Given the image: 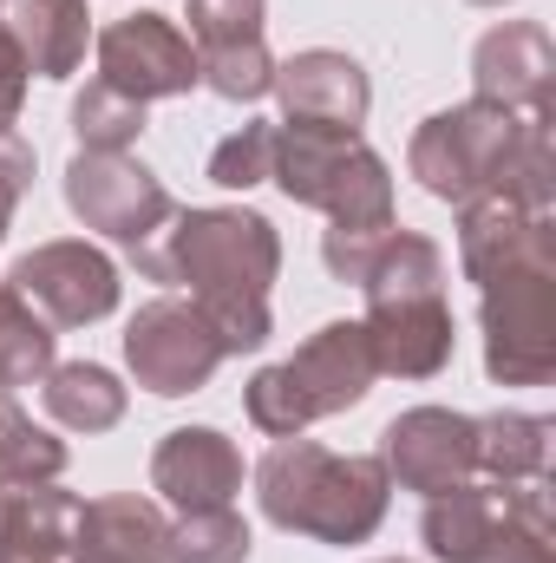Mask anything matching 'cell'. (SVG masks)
<instances>
[{"instance_id": "35", "label": "cell", "mask_w": 556, "mask_h": 563, "mask_svg": "<svg viewBox=\"0 0 556 563\" xmlns=\"http://www.w3.org/2000/svg\"><path fill=\"white\" fill-rule=\"evenodd\" d=\"M471 7H504V0H471Z\"/></svg>"}, {"instance_id": "27", "label": "cell", "mask_w": 556, "mask_h": 563, "mask_svg": "<svg viewBox=\"0 0 556 563\" xmlns=\"http://www.w3.org/2000/svg\"><path fill=\"white\" fill-rule=\"evenodd\" d=\"M249 525L236 518V505H210V511H184L164 538L170 563H249Z\"/></svg>"}, {"instance_id": "15", "label": "cell", "mask_w": 556, "mask_h": 563, "mask_svg": "<svg viewBox=\"0 0 556 563\" xmlns=\"http://www.w3.org/2000/svg\"><path fill=\"white\" fill-rule=\"evenodd\" d=\"M367 347H374V367L393 374V380H432L452 347H458V328H452V308L445 295H407V301H367Z\"/></svg>"}, {"instance_id": "18", "label": "cell", "mask_w": 556, "mask_h": 563, "mask_svg": "<svg viewBox=\"0 0 556 563\" xmlns=\"http://www.w3.org/2000/svg\"><path fill=\"white\" fill-rule=\"evenodd\" d=\"M79 498L53 485H0V563H66Z\"/></svg>"}, {"instance_id": "16", "label": "cell", "mask_w": 556, "mask_h": 563, "mask_svg": "<svg viewBox=\"0 0 556 563\" xmlns=\"http://www.w3.org/2000/svg\"><path fill=\"white\" fill-rule=\"evenodd\" d=\"M0 33L20 46L26 73L73 79L86 66L92 13H86V0H0Z\"/></svg>"}, {"instance_id": "14", "label": "cell", "mask_w": 556, "mask_h": 563, "mask_svg": "<svg viewBox=\"0 0 556 563\" xmlns=\"http://www.w3.org/2000/svg\"><path fill=\"white\" fill-rule=\"evenodd\" d=\"M151 492L170 498L177 511H210V505H236L243 492V452L230 432L216 426H177L157 439L151 452Z\"/></svg>"}, {"instance_id": "5", "label": "cell", "mask_w": 556, "mask_h": 563, "mask_svg": "<svg viewBox=\"0 0 556 563\" xmlns=\"http://www.w3.org/2000/svg\"><path fill=\"white\" fill-rule=\"evenodd\" d=\"M485 374L498 387H544L556 374V263H531L478 288Z\"/></svg>"}, {"instance_id": "32", "label": "cell", "mask_w": 556, "mask_h": 563, "mask_svg": "<svg viewBox=\"0 0 556 563\" xmlns=\"http://www.w3.org/2000/svg\"><path fill=\"white\" fill-rule=\"evenodd\" d=\"M190 46H243V40H263V0H190Z\"/></svg>"}, {"instance_id": "3", "label": "cell", "mask_w": 556, "mask_h": 563, "mask_svg": "<svg viewBox=\"0 0 556 563\" xmlns=\"http://www.w3.org/2000/svg\"><path fill=\"white\" fill-rule=\"evenodd\" d=\"M380 367H374V347H367V328L360 321H327L314 328L288 361L263 367L249 387H243V413L256 432L269 439H294L314 420H334L347 407H360L374 394Z\"/></svg>"}, {"instance_id": "13", "label": "cell", "mask_w": 556, "mask_h": 563, "mask_svg": "<svg viewBox=\"0 0 556 563\" xmlns=\"http://www.w3.org/2000/svg\"><path fill=\"white\" fill-rule=\"evenodd\" d=\"M281 99V125H334V132H360L367 125V106H374V86L360 73L354 53H334V46H308V53H288L276 66Z\"/></svg>"}, {"instance_id": "30", "label": "cell", "mask_w": 556, "mask_h": 563, "mask_svg": "<svg viewBox=\"0 0 556 563\" xmlns=\"http://www.w3.org/2000/svg\"><path fill=\"white\" fill-rule=\"evenodd\" d=\"M197 86H210V92L230 99V106H256V99H269V86H276V59H269L263 40L203 46V53H197Z\"/></svg>"}, {"instance_id": "10", "label": "cell", "mask_w": 556, "mask_h": 563, "mask_svg": "<svg viewBox=\"0 0 556 563\" xmlns=\"http://www.w3.org/2000/svg\"><path fill=\"white\" fill-rule=\"evenodd\" d=\"M380 465L400 492H452L478 472V432H471V413H452V407H407L400 420L380 432Z\"/></svg>"}, {"instance_id": "7", "label": "cell", "mask_w": 556, "mask_h": 563, "mask_svg": "<svg viewBox=\"0 0 556 563\" xmlns=\"http://www.w3.org/2000/svg\"><path fill=\"white\" fill-rule=\"evenodd\" d=\"M230 354L216 347L210 321L197 314V301H177V295H157L144 301L125 328V367L144 394L157 400H184L197 387H210V374L223 367Z\"/></svg>"}, {"instance_id": "12", "label": "cell", "mask_w": 556, "mask_h": 563, "mask_svg": "<svg viewBox=\"0 0 556 563\" xmlns=\"http://www.w3.org/2000/svg\"><path fill=\"white\" fill-rule=\"evenodd\" d=\"M531 263H556V223L551 210H524L511 197H471L458 203V269L465 282H498Z\"/></svg>"}, {"instance_id": "9", "label": "cell", "mask_w": 556, "mask_h": 563, "mask_svg": "<svg viewBox=\"0 0 556 563\" xmlns=\"http://www.w3.org/2000/svg\"><path fill=\"white\" fill-rule=\"evenodd\" d=\"M99 79L125 99H177L197 86V46L164 13H125L99 33Z\"/></svg>"}, {"instance_id": "1", "label": "cell", "mask_w": 556, "mask_h": 563, "mask_svg": "<svg viewBox=\"0 0 556 563\" xmlns=\"http://www.w3.org/2000/svg\"><path fill=\"white\" fill-rule=\"evenodd\" d=\"M132 263L151 282H184L223 354H256L276 334L269 288L281 276V236L263 210H170Z\"/></svg>"}, {"instance_id": "23", "label": "cell", "mask_w": 556, "mask_h": 563, "mask_svg": "<svg viewBox=\"0 0 556 563\" xmlns=\"http://www.w3.org/2000/svg\"><path fill=\"white\" fill-rule=\"evenodd\" d=\"M321 210H327L334 230H393V170H387V157L374 144H354V157L341 164Z\"/></svg>"}, {"instance_id": "21", "label": "cell", "mask_w": 556, "mask_h": 563, "mask_svg": "<svg viewBox=\"0 0 556 563\" xmlns=\"http://www.w3.org/2000/svg\"><path fill=\"white\" fill-rule=\"evenodd\" d=\"M40 400H46V413L66 432H86V439L112 432V426L125 420V387L99 361H53V374L40 380Z\"/></svg>"}, {"instance_id": "26", "label": "cell", "mask_w": 556, "mask_h": 563, "mask_svg": "<svg viewBox=\"0 0 556 563\" xmlns=\"http://www.w3.org/2000/svg\"><path fill=\"white\" fill-rule=\"evenodd\" d=\"M66 472V439L20 413L13 394H0V485H53Z\"/></svg>"}, {"instance_id": "20", "label": "cell", "mask_w": 556, "mask_h": 563, "mask_svg": "<svg viewBox=\"0 0 556 563\" xmlns=\"http://www.w3.org/2000/svg\"><path fill=\"white\" fill-rule=\"evenodd\" d=\"M360 132H334V125H276V157H269V184H281L288 203L321 210L341 164L354 157Z\"/></svg>"}, {"instance_id": "2", "label": "cell", "mask_w": 556, "mask_h": 563, "mask_svg": "<svg viewBox=\"0 0 556 563\" xmlns=\"http://www.w3.org/2000/svg\"><path fill=\"white\" fill-rule=\"evenodd\" d=\"M256 505L276 531L314 538V544H367L387 525L393 478L380 452H327L314 439H276L256 459Z\"/></svg>"}, {"instance_id": "33", "label": "cell", "mask_w": 556, "mask_h": 563, "mask_svg": "<svg viewBox=\"0 0 556 563\" xmlns=\"http://www.w3.org/2000/svg\"><path fill=\"white\" fill-rule=\"evenodd\" d=\"M26 190H33V144L20 132H0V243H7V223Z\"/></svg>"}, {"instance_id": "11", "label": "cell", "mask_w": 556, "mask_h": 563, "mask_svg": "<svg viewBox=\"0 0 556 563\" xmlns=\"http://www.w3.org/2000/svg\"><path fill=\"white\" fill-rule=\"evenodd\" d=\"M556 92V46L537 20H504L471 46V99L524 112V119H551Z\"/></svg>"}, {"instance_id": "8", "label": "cell", "mask_w": 556, "mask_h": 563, "mask_svg": "<svg viewBox=\"0 0 556 563\" xmlns=\"http://www.w3.org/2000/svg\"><path fill=\"white\" fill-rule=\"evenodd\" d=\"M7 288L46 321V328H86V321H105L119 308V263L79 236H59V243H40L26 250L13 269H7Z\"/></svg>"}, {"instance_id": "34", "label": "cell", "mask_w": 556, "mask_h": 563, "mask_svg": "<svg viewBox=\"0 0 556 563\" xmlns=\"http://www.w3.org/2000/svg\"><path fill=\"white\" fill-rule=\"evenodd\" d=\"M26 59H20V46L0 33V132H13V119H20V106H26Z\"/></svg>"}, {"instance_id": "6", "label": "cell", "mask_w": 556, "mask_h": 563, "mask_svg": "<svg viewBox=\"0 0 556 563\" xmlns=\"http://www.w3.org/2000/svg\"><path fill=\"white\" fill-rule=\"evenodd\" d=\"M66 210L86 230L112 236L119 250H138L170 223L177 203H170L164 177L144 170L132 151H73V164H66Z\"/></svg>"}, {"instance_id": "29", "label": "cell", "mask_w": 556, "mask_h": 563, "mask_svg": "<svg viewBox=\"0 0 556 563\" xmlns=\"http://www.w3.org/2000/svg\"><path fill=\"white\" fill-rule=\"evenodd\" d=\"M144 106L138 99H125V92H112L105 79H92L79 99H73V139L79 151H132L144 139Z\"/></svg>"}, {"instance_id": "17", "label": "cell", "mask_w": 556, "mask_h": 563, "mask_svg": "<svg viewBox=\"0 0 556 563\" xmlns=\"http://www.w3.org/2000/svg\"><path fill=\"white\" fill-rule=\"evenodd\" d=\"M164 511L138 498V492H112V498H92L79 505V525H73V563H170L164 558Z\"/></svg>"}, {"instance_id": "25", "label": "cell", "mask_w": 556, "mask_h": 563, "mask_svg": "<svg viewBox=\"0 0 556 563\" xmlns=\"http://www.w3.org/2000/svg\"><path fill=\"white\" fill-rule=\"evenodd\" d=\"M53 374V328L0 282V394L40 387Z\"/></svg>"}, {"instance_id": "19", "label": "cell", "mask_w": 556, "mask_h": 563, "mask_svg": "<svg viewBox=\"0 0 556 563\" xmlns=\"http://www.w3.org/2000/svg\"><path fill=\"white\" fill-rule=\"evenodd\" d=\"M504 525V485H452V492H432L425 498V518H419V538L438 563H471Z\"/></svg>"}, {"instance_id": "28", "label": "cell", "mask_w": 556, "mask_h": 563, "mask_svg": "<svg viewBox=\"0 0 556 563\" xmlns=\"http://www.w3.org/2000/svg\"><path fill=\"white\" fill-rule=\"evenodd\" d=\"M491 197H511L524 210H551L556 203V139H551V119H524V132L511 144L504 170H498V190Z\"/></svg>"}, {"instance_id": "4", "label": "cell", "mask_w": 556, "mask_h": 563, "mask_svg": "<svg viewBox=\"0 0 556 563\" xmlns=\"http://www.w3.org/2000/svg\"><path fill=\"white\" fill-rule=\"evenodd\" d=\"M518 132H524V112L465 99V106H452V112H432V119L413 132V144H407V170L419 177L425 197H438V203L458 210V203L498 190V170H504Z\"/></svg>"}, {"instance_id": "24", "label": "cell", "mask_w": 556, "mask_h": 563, "mask_svg": "<svg viewBox=\"0 0 556 563\" xmlns=\"http://www.w3.org/2000/svg\"><path fill=\"white\" fill-rule=\"evenodd\" d=\"M471 563H556V518L544 478L504 485V525Z\"/></svg>"}, {"instance_id": "22", "label": "cell", "mask_w": 556, "mask_h": 563, "mask_svg": "<svg viewBox=\"0 0 556 563\" xmlns=\"http://www.w3.org/2000/svg\"><path fill=\"white\" fill-rule=\"evenodd\" d=\"M471 432H478V472L491 485H531V478H544V465H551V420L504 407V413L471 420Z\"/></svg>"}, {"instance_id": "36", "label": "cell", "mask_w": 556, "mask_h": 563, "mask_svg": "<svg viewBox=\"0 0 556 563\" xmlns=\"http://www.w3.org/2000/svg\"><path fill=\"white\" fill-rule=\"evenodd\" d=\"M380 563H413V558H380Z\"/></svg>"}, {"instance_id": "31", "label": "cell", "mask_w": 556, "mask_h": 563, "mask_svg": "<svg viewBox=\"0 0 556 563\" xmlns=\"http://www.w3.org/2000/svg\"><path fill=\"white\" fill-rule=\"evenodd\" d=\"M269 157H276V125L269 119H249L243 132H230V139L210 151V184L256 190V184H269Z\"/></svg>"}]
</instances>
